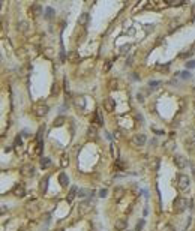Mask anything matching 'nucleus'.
I'll return each mask as SVG.
<instances>
[{
	"instance_id": "nucleus-1",
	"label": "nucleus",
	"mask_w": 195,
	"mask_h": 231,
	"mask_svg": "<svg viewBox=\"0 0 195 231\" xmlns=\"http://www.w3.org/2000/svg\"><path fill=\"white\" fill-rule=\"evenodd\" d=\"M186 209H188V200L186 198H176L174 201V206H173V210L176 213H183Z\"/></svg>"
},
{
	"instance_id": "nucleus-2",
	"label": "nucleus",
	"mask_w": 195,
	"mask_h": 231,
	"mask_svg": "<svg viewBox=\"0 0 195 231\" xmlns=\"http://www.w3.org/2000/svg\"><path fill=\"white\" fill-rule=\"evenodd\" d=\"M189 185H191V179H189L188 176H185V174H179V176H177V188H179L180 191L188 189Z\"/></svg>"
},
{
	"instance_id": "nucleus-3",
	"label": "nucleus",
	"mask_w": 195,
	"mask_h": 231,
	"mask_svg": "<svg viewBox=\"0 0 195 231\" xmlns=\"http://www.w3.org/2000/svg\"><path fill=\"white\" fill-rule=\"evenodd\" d=\"M33 111H35V116H36V117H45V116L50 113V107L47 104H38L33 108Z\"/></svg>"
},
{
	"instance_id": "nucleus-4",
	"label": "nucleus",
	"mask_w": 195,
	"mask_h": 231,
	"mask_svg": "<svg viewBox=\"0 0 195 231\" xmlns=\"http://www.w3.org/2000/svg\"><path fill=\"white\" fill-rule=\"evenodd\" d=\"M92 207H93V204H92V201H89V200H86V201H83L81 204L78 206V213L81 216H84V215H87L89 212L92 210Z\"/></svg>"
},
{
	"instance_id": "nucleus-5",
	"label": "nucleus",
	"mask_w": 195,
	"mask_h": 231,
	"mask_svg": "<svg viewBox=\"0 0 195 231\" xmlns=\"http://www.w3.org/2000/svg\"><path fill=\"white\" fill-rule=\"evenodd\" d=\"M146 135H143V134H137V135H134L132 137V140H131V143L134 144L135 147H143L144 144H146Z\"/></svg>"
},
{
	"instance_id": "nucleus-6",
	"label": "nucleus",
	"mask_w": 195,
	"mask_h": 231,
	"mask_svg": "<svg viewBox=\"0 0 195 231\" xmlns=\"http://www.w3.org/2000/svg\"><path fill=\"white\" fill-rule=\"evenodd\" d=\"M20 173H21L24 177H32V176L35 174V167H33V165H30V164H26V165H23V167H21Z\"/></svg>"
},
{
	"instance_id": "nucleus-7",
	"label": "nucleus",
	"mask_w": 195,
	"mask_h": 231,
	"mask_svg": "<svg viewBox=\"0 0 195 231\" xmlns=\"http://www.w3.org/2000/svg\"><path fill=\"white\" fill-rule=\"evenodd\" d=\"M174 164H176L177 168H180V170L188 165V162H186L185 156H182V155H176V156H174Z\"/></svg>"
},
{
	"instance_id": "nucleus-8",
	"label": "nucleus",
	"mask_w": 195,
	"mask_h": 231,
	"mask_svg": "<svg viewBox=\"0 0 195 231\" xmlns=\"http://www.w3.org/2000/svg\"><path fill=\"white\" fill-rule=\"evenodd\" d=\"M14 149H15V153H21L23 152V140H21V137L18 135L15 138V141H14Z\"/></svg>"
},
{
	"instance_id": "nucleus-9",
	"label": "nucleus",
	"mask_w": 195,
	"mask_h": 231,
	"mask_svg": "<svg viewBox=\"0 0 195 231\" xmlns=\"http://www.w3.org/2000/svg\"><path fill=\"white\" fill-rule=\"evenodd\" d=\"M104 108L107 110L108 113H111L114 108H116V102H114V101L111 99V98H108V99H105V101H104Z\"/></svg>"
},
{
	"instance_id": "nucleus-10",
	"label": "nucleus",
	"mask_w": 195,
	"mask_h": 231,
	"mask_svg": "<svg viewBox=\"0 0 195 231\" xmlns=\"http://www.w3.org/2000/svg\"><path fill=\"white\" fill-rule=\"evenodd\" d=\"M68 60L71 63H78V62L81 60V57H80V54L77 51H71V53H68Z\"/></svg>"
},
{
	"instance_id": "nucleus-11",
	"label": "nucleus",
	"mask_w": 195,
	"mask_h": 231,
	"mask_svg": "<svg viewBox=\"0 0 195 231\" xmlns=\"http://www.w3.org/2000/svg\"><path fill=\"white\" fill-rule=\"evenodd\" d=\"M89 20H90V15H89L87 12H83L81 15L78 17V24H80V26H83V27H84V26H87Z\"/></svg>"
},
{
	"instance_id": "nucleus-12",
	"label": "nucleus",
	"mask_w": 195,
	"mask_h": 231,
	"mask_svg": "<svg viewBox=\"0 0 195 231\" xmlns=\"http://www.w3.org/2000/svg\"><path fill=\"white\" fill-rule=\"evenodd\" d=\"M114 228H116L117 231H123V230H126V228H128L126 221H123V219H117L116 222H114Z\"/></svg>"
},
{
	"instance_id": "nucleus-13",
	"label": "nucleus",
	"mask_w": 195,
	"mask_h": 231,
	"mask_svg": "<svg viewBox=\"0 0 195 231\" xmlns=\"http://www.w3.org/2000/svg\"><path fill=\"white\" fill-rule=\"evenodd\" d=\"M29 11H30V15H32V17H39V15H41V12H42V8H41L39 5L35 3V5H32V6H30V9H29Z\"/></svg>"
},
{
	"instance_id": "nucleus-14",
	"label": "nucleus",
	"mask_w": 195,
	"mask_h": 231,
	"mask_svg": "<svg viewBox=\"0 0 195 231\" xmlns=\"http://www.w3.org/2000/svg\"><path fill=\"white\" fill-rule=\"evenodd\" d=\"M44 56H45L48 60H53L56 57V53H54V48H51V47H47V48H44Z\"/></svg>"
},
{
	"instance_id": "nucleus-15",
	"label": "nucleus",
	"mask_w": 195,
	"mask_h": 231,
	"mask_svg": "<svg viewBox=\"0 0 195 231\" xmlns=\"http://www.w3.org/2000/svg\"><path fill=\"white\" fill-rule=\"evenodd\" d=\"M14 195L15 197H20V198H23L24 195H26V188L23 185H20V186H15V189H14Z\"/></svg>"
},
{
	"instance_id": "nucleus-16",
	"label": "nucleus",
	"mask_w": 195,
	"mask_h": 231,
	"mask_svg": "<svg viewBox=\"0 0 195 231\" xmlns=\"http://www.w3.org/2000/svg\"><path fill=\"white\" fill-rule=\"evenodd\" d=\"M87 137L89 138H92V140H96L98 138V129H96V126H89V129H87Z\"/></svg>"
},
{
	"instance_id": "nucleus-17",
	"label": "nucleus",
	"mask_w": 195,
	"mask_h": 231,
	"mask_svg": "<svg viewBox=\"0 0 195 231\" xmlns=\"http://www.w3.org/2000/svg\"><path fill=\"white\" fill-rule=\"evenodd\" d=\"M77 194H78V189L75 188V186H72V188H71V191H69V194H68V197H66V201H68V203H72L74 198L77 197Z\"/></svg>"
},
{
	"instance_id": "nucleus-18",
	"label": "nucleus",
	"mask_w": 195,
	"mask_h": 231,
	"mask_svg": "<svg viewBox=\"0 0 195 231\" xmlns=\"http://www.w3.org/2000/svg\"><path fill=\"white\" fill-rule=\"evenodd\" d=\"M59 182H60V185L63 186V188H66L68 183H69V177H68V174L60 173V174H59Z\"/></svg>"
},
{
	"instance_id": "nucleus-19",
	"label": "nucleus",
	"mask_w": 195,
	"mask_h": 231,
	"mask_svg": "<svg viewBox=\"0 0 195 231\" xmlns=\"http://www.w3.org/2000/svg\"><path fill=\"white\" fill-rule=\"evenodd\" d=\"M123 195H125V189H123V188H120V186H117V188L114 189V200H116V201H119V200L123 197Z\"/></svg>"
},
{
	"instance_id": "nucleus-20",
	"label": "nucleus",
	"mask_w": 195,
	"mask_h": 231,
	"mask_svg": "<svg viewBox=\"0 0 195 231\" xmlns=\"http://www.w3.org/2000/svg\"><path fill=\"white\" fill-rule=\"evenodd\" d=\"M60 165H62V168H66L69 165V156L66 153H63L60 156Z\"/></svg>"
},
{
	"instance_id": "nucleus-21",
	"label": "nucleus",
	"mask_w": 195,
	"mask_h": 231,
	"mask_svg": "<svg viewBox=\"0 0 195 231\" xmlns=\"http://www.w3.org/2000/svg\"><path fill=\"white\" fill-rule=\"evenodd\" d=\"M41 167L45 168V170H47V168H50L51 167V159L50 158H42L41 159Z\"/></svg>"
},
{
	"instance_id": "nucleus-22",
	"label": "nucleus",
	"mask_w": 195,
	"mask_h": 231,
	"mask_svg": "<svg viewBox=\"0 0 195 231\" xmlns=\"http://www.w3.org/2000/svg\"><path fill=\"white\" fill-rule=\"evenodd\" d=\"M95 123H96V125H99V126L104 125V120H102L101 111H96V113H95Z\"/></svg>"
},
{
	"instance_id": "nucleus-23",
	"label": "nucleus",
	"mask_w": 195,
	"mask_h": 231,
	"mask_svg": "<svg viewBox=\"0 0 195 231\" xmlns=\"http://www.w3.org/2000/svg\"><path fill=\"white\" fill-rule=\"evenodd\" d=\"M47 189H48V177L42 179V182H41V192H42V194H45V192H47Z\"/></svg>"
},
{
	"instance_id": "nucleus-24",
	"label": "nucleus",
	"mask_w": 195,
	"mask_h": 231,
	"mask_svg": "<svg viewBox=\"0 0 195 231\" xmlns=\"http://www.w3.org/2000/svg\"><path fill=\"white\" fill-rule=\"evenodd\" d=\"M53 17H54V9H53V8H50V6H48L47 9H45V18H47V20H51Z\"/></svg>"
},
{
	"instance_id": "nucleus-25",
	"label": "nucleus",
	"mask_w": 195,
	"mask_h": 231,
	"mask_svg": "<svg viewBox=\"0 0 195 231\" xmlns=\"http://www.w3.org/2000/svg\"><path fill=\"white\" fill-rule=\"evenodd\" d=\"M65 123V117L63 116H60V117H57L56 120H54V123H53V125H54V128H59V126H62Z\"/></svg>"
},
{
	"instance_id": "nucleus-26",
	"label": "nucleus",
	"mask_w": 195,
	"mask_h": 231,
	"mask_svg": "<svg viewBox=\"0 0 195 231\" xmlns=\"http://www.w3.org/2000/svg\"><path fill=\"white\" fill-rule=\"evenodd\" d=\"M27 27H29V26H27V23H26V21H21V23H18V26H17V29L21 30V32L27 30Z\"/></svg>"
},
{
	"instance_id": "nucleus-27",
	"label": "nucleus",
	"mask_w": 195,
	"mask_h": 231,
	"mask_svg": "<svg viewBox=\"0 0 195 231\" xmlns=\"http://www.w3.org/2000/svg\"><path fill=\"white\" fill-rule=\"evenodd\" d=\"M42 140H39L38 141V146H36V150H35V153H36V156H39L41 153H42Z\"/></svg>"
},
{
	"instance_id": "nucleus-28",
	"label": "nucleus",
	"mask_w": 195,
	"mask_h": 231,
	"mask_svg": "<svg viewBox=\"0 0 195 231\" xmlns=\"http://www.w3.org/2000/svg\"><path fill=\"white\" fill-rule=\"evenodd\" d=\"M144 225H146V221H144V219H140V221L137 222V227H135V230H137V231H141Z\"/></svg>"
},
{
	"instance_id": "nucleus-29",
	"label": "nucleus",
	"mask_w": 195,
	"mask_h": 231,
	"mask_svg": "<svg viewBox=\"0 0 195 231\" xmlns=\"http://www.w3.org/2000/svg\"><path fill=\"white\" fill-rule=\"evenodd\" d=\"M90 194L93 195V192H90V191H87V189H81V191L78 192V195H80V197H87V195H90Z\"/></svg>"
},
{
	"instance_id": "nucleus-30",
	"label": "nucleus",
	"mask_w": 195,
	"mask_h": 231,
	"mask_svg": "<svg viewBox=\"0 0 195 231\" xmlns=\"http://www.w3.org/2000/svg\"><path fill=\"white\" fill-rule=\"evenodd\" d=\"M116 168H117V170H125L126 165L123 164L122 161H119V159H117V161H116Z\"/></svg>"
},
{
	"instance_id": "nucleus-31",
	"label": "nucleus",
	"mask_w": 195,
	"mask_h": 231,
	"mask_svg": "<svg viewBox=\"0 0 195 231\" xmlns=\"http://www.w3.org/2000/svg\"><path fill=\"white\" fill-rule=\"evenodd\" d=\"M111 65H113V60H107V63H105V68H104V72H108L110 68H111Z\"/></svg>"
},
{
	"instance_id": "nucleus-32",
	"label": "nucleus",
	"mask_w": 195,
	"mask_h": 231,
	"mask_svg": "<svg viewBox=\"0 0 195 231\" xmlns=\"http://www.w3.org/2000/svg\"><path fill=\"white\" fill-rule=\"evenodd\" d=\"M159 84H161V83H159L158 80H153V81H149V86H150V87H153V89H155V87H158Z\"/></svg>"
},
{
	"instance_id": "nucleus-33",
	"label": "nucleus",
	"mask_w": 195,
	"mask_h": 231,
	"mask_svg": "<svg viewBox=\"0 0 195 231\" xmlns=\"http://www.w3.org/2000/svg\"><path fill=\"white\" fill-rule=\"evenodd\" d=\"M107 195H108V191H107V189H101V191H99V197H101V198H105Z\"/></svg>"
},
{
	"instance_id": "nucleus-34",
	"label": "nucleus",
	"mask_w": 195,
	"mask_h": 231,
	"mask_svg": "<svg viewBox=\"0 0 195 231\" xmlns=\"http://www.w3.org/2000/svg\"><path fill=\"white\" fill-rule=\"evenodd\" d=\"M161 231H176V228H174L173 225H165Z\"/></svg>"
},
{
	"instance_id": "nucleus-35",
	"label": "nucleus",
	"mask_w": 195,
	"mask_h": 231,
	"mask_svg": "<svg viewBox=\"0 0 195 231\" xmlns=\"http://www.w3.org/2000/svg\"><path fill=\"white\" fill-rule=\"evenodd\" d=\"M186 68H189V69L195 68V62H194V60H189V62H186Z\"/></svg>"
},
{
	"instance_id": "nucleus-36",
	"label": "nucleus",
	"mask_w": 195,
	"mask_h": 231,
	"mask_svg": "<svg viewBox=\"0 0 195 231\" xmlns=\"http://www.w3.org/2000/svg\"><path fill=\"white\" fill-rule=\"evenodd\" d=\"M180 75H182V78H183V80H188V78H191V74H189V72H182Z\"/></svg>"
},
{
	"instance_id": "nucleus-37",
	"label": "nucleus",
	"mask_w": 195,
	"mask_h": 231,
	"mask_svg": "<svg viewBox=\"0 0 195 231\" xmlns=\"http://www.w3.org/2000/svg\"><path fill=\"white\" fill-rule=\"evenodd\" d=\"M192 14H194V15H195V5H194V6H192Z\"/></svg>"
}]
</instances>
